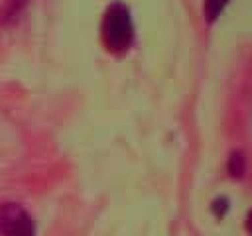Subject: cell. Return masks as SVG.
Masks as SVG:
<instances>
[{
  "label": "cell",
  "mask_w": 252,
  "mask_h": 236,
  "mask_svg": "<svg viewBox=\"0 0 252 236\" xmlns=\"http://www.w3.org/2000/svg\"><path fill=\"white\" fill-rule=\"evenodd\" d=\"M0 232L4 236H35L32 216L16 203L0 205Z\"/></svg>",
  "instance_id": "2"
},
{
  "label": "cell",
  "mask_w": 252,
  "mask_h": 236,
  "mask_svg": "<svg viewBox=\"0 0 252 236\" xmlns=\"http://www.w3.org/2000/svg\"><path fill=\"white\" fill-rule=\"evenodd\" d=\"M230 0H205V14H207V20L213 22L220 16V12L226 8Z\"/></svg>",
  "instance_id": "3"
},
{
  "label": "cell",
  "mask_w": 252,
  "mask_h": 236,
  "mask_svg": "<svg viewBox=\"0 0 252 236\" xmlns=\"http://www.w3.org/2000/svg\"><path fill=\"white\" fill-rule=\"evenodd\" d=\"M102 35L108 49L122 51L130 47L134 39V24H132L130 10L124 4L116 2L106 10L104 22H102Z\"/></svg>",
  "instance_id": "1"
}]
</instances>
